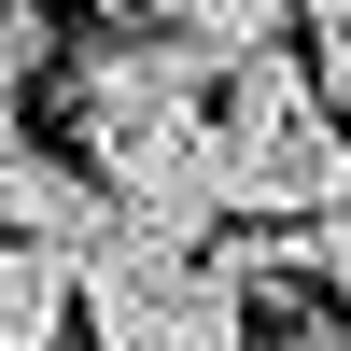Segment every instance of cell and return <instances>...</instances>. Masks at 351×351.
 Here are the masks:
<instances>
[{
    "mask_svg": "<svg viewBox=\"0 0 351 351\" xmlns=\"http://www.w3.org/2000/svg\"><path fill=\"white\" fill-rule=\"evenodd\" d=\"M84 337H99V351H267V309H253L239 281L197 253V267H183V281H155V295L84 309Z\"/></svg>",
    "mask_w": 351,
    "mask_h": 351,
    "instance_id": "1",
    "label": "cell"
},
{
    "mask_svg": "<svg viewBox=\"0 0 351 351\" xmlns=\"http://www.w3.org/2000/svg\"><path fill=\"white\" fill-rule=\"evenodd\" d=\"M141 43H155V56H169L183 84H211V99H225L239 71L295 56L309 28H295V14H267V0H155V14H141Z\"/></svg>",
    "mask_w": 351,
    "mask_h": 351,
    "instance_id": "2",
    "label": "cell"
},
{
    "mask_svg": "<svg viewBox=\"0 0 351 351\" xmlns=\"http://www.w3.org/2000/svg\"><path fill=\"white\" fill-rule=\"evenodd\" d=\"M84 324V281H71V253H43V239H0V351H71Z\"/></svg>",
    "mask_w": 351,
    "mask_h": 351,
    "instance_id": "3",
    "label": "cell"
},
{
    "mask_svg": "<svg viewBox=\"0 0 351 351\" xmlns=\"http://www.w3.org/2000/svg\"><path fill=\"white\" fill-rule=\"evenodd\" d=\"M28 71H71V28H56V14H28V0H0V84L28 99Z\"/></svg>",
    "mask_w": 351,
    "mask_h": 351,
    "instance_id": "4",
    "label": "cell"
},
{
    "mask_svg": "<svg viewBox=\"0 0 351 351\" xmlns=\"http://www.w3.org/2000/svg\"><path fill=\"white\" fill-rule=\"evenodd\" d=\"M309 71H324V99H337V127H351V0L309 14Z\"/></svg>",
    "mask_w": 351,
    "mask_h": 351,
    "instance_id": "5",
    "label": "cell"
},
{
    "mask_svg": "<svg viewBox=\"0 0 351 351\" xmlns=\"http://www.w3.org/2000/svg\"><path fill=\"white\" fill-rule=\"evenodd\" d=\"M267 351H351V324H309L295 309V324H267Z\"/></svg>",
    "mask_w": 351,
    "mask_h": 351,
    "instance_id": "6",
    "label": "cell"
},
{
    "mask_svg": "<svg viewBox=\"0 0 351 351\" xmlns=\"http://www.w3.org/2000/svg\"><path fill=\"white\" fill-rule=\"evenodd\" d=\"M324 295L351 309V225H324Z\"/></svg>",
    "mask_w": 351,
    "mask_h": 351,
    "instance_id": "7",
    "label": "cell"
}]
</instances>
